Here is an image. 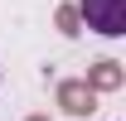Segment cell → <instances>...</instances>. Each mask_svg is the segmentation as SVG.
<instances>
[{
    "label": "cell",
    "mask_w": 126,
    "mask_h": 121,
    "mask_svg": "<svg viewBox=\"0 0 126 121\" xmlns=\"http://www.w3.org/2000/svg\"><path fill=\"white\" fill-rule=\"evenodd\" d=\"M58 29L73 39V34H78V10H58Z\"/></svg>",
    "instance_id": "277c9868"
},
{
    "label": "cell",
    "mask_w": 126,
    "mask_h": 121,
    "mask_svg": "<svg viewBox=\"0 0 126 121\" xmlns=\"http://www.w3.org/2000/svg\"><path fill=\"white\" fill-rule=\"evenodd\" d=\"M82 19H87V29L121 39L126 34V0H82Z\"/></svg>",
    "instance_id": "6da1fadb"
},
{
    "label": "cell",
    "mask_w": 126,
    "mask_h": 121,
    "mask_svg": "<svg viewBox=\"0 0 126 121\" xmlns=\"http://www.w3.org/2000/svg\"><path fill=\"white\" fill-rule=\"evenodd\" d=\"M29 121H48V116H29Z\"/></svg>",
    "instance_id": "5b68a950"
},
{
    "label": "cell",
    "mask_w": 126,
    "mask_h": 121,
    "mask_svg": "<svg viewBox=\"0 0 126 121\" xmlns=\"http://www.w3.org/2000/svg\"><path fill=\"white\" fill-rule=\"evenodd\" d=\"M87 87H92V92H116V87H121V63L102 58L92 73H87Z\"/></svg>",
    "instance_id": "3957f363"
},
{
    "label": "cell",
    "mask_w": 126,
    "mask_h": 121,
    "mask_svg": "<svg viewBox=\"0 0 126 121\" xmlns=\"http://www.w3.org/2000/svg\"><path fill=\"white\" fill-rule=\"evenodd\" d=\"M58 106L68 116H92L97 111V92L87 82H58Z\"/></svg>",
    "instance_id": "7a4b0ae2"
}]
</instances>
